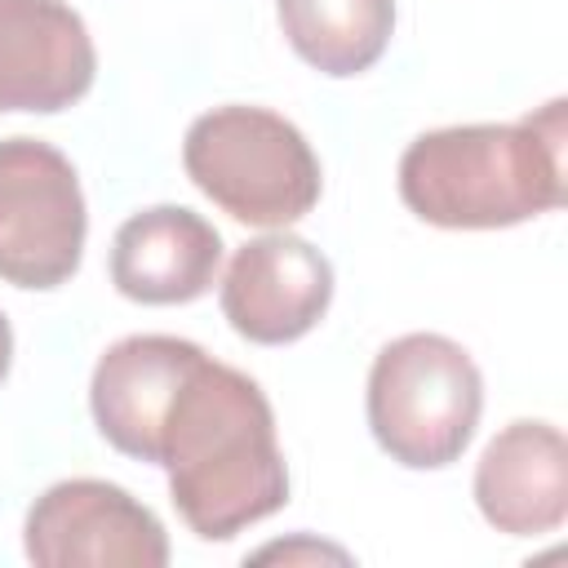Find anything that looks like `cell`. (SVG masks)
Masks as SVG:
<instances>
[{
    "label": "cell",
    "instance_id": "3",
    "mask_svg": "<svg viewBox=\"0 0 568 568\" xmlns=\"http://www.w3.org/2000/svg\"><path fill=\"white\" fill-rule=\"evenodd\" d=\"M186 178L235 222L284 231L320 200V160L302 129L266 106H213L182 142Z\"/></svg>",
    "mask_w": 568,
    "mask_h": 568
},
{
    "label": "cell",
    "instance_id": "6",
    "mask_svg": "<svg viewBox=\"0 0 568 568\" xmlns=\"http://www.w3.org/2000/svg\"><path fill=\"white\" fill-rule=\"evenodd\" d=\"M27 559L40 568H164L169 532L106 479H62L27 510Z\"/></svg>",
    "mask_w": 568,
    "mask_h": 568
},
{
    "label": "cell",
    "instance_id": "7",
    "mask_svg": "<svg viewBox=\"0 0 568 568\" xmlns=\"http://www.w3.org/2000/svg\"><path fill=\"white\" fill-rule=\"evenodd\" d=\"M333 302V266L328 257L288 231H271L235 248L222 275V315L226 324L257 342L284 346L306 337Z\"/></svg>",
    "mask_w": 568,
    "mask_h": 568
},
{
    "label": "cell",
    "instance_id": "4",
    "mask_svg": "<svg viewBox=\"0 0 568 568\" xmlns=\"http://www.w3.org/2000/svg\"><path fill=\"white\" fill-rule=\"evenodd\" d=\"M484 408V377L444 333H404L368 368V426L408 470H439L466 453Z\"/></svg>",
    "mask_w": 568,
    "mask_h": 568
},
{
    "label": "cell",
    "instance_id": "12",
    "mask_svg": "<svg viewBox=\"0 0 568 568\" xmlns=\"http://www.w3.org/2000/svg\"><path fill=\"white\" fill-rule=\"evenodd\" d=\"M275 9L293 53L337 80L368 71L395 31V0H275Z\"/></svg>",
    "mask_w": 568,
    "mask_h": 568
},
{
    "label": "cell",
    "instance_id": "14",
    "mask_svg": "<svg viewBox=\"0 0 568 568\" xmlns=\"http://www.w3.org/2000/svg\"><path fill=\"white\" fill-rule=\"evenodd\" d=\"M9 364H13V328H9V320L0 311V382L9 377Z\"/></svg>",
    "mask_w": 568,
    "mask_h": 568
},
{
    "label": "cell",
    "instance_id": "1",
    "mask_svg": "<svg viewBox=\"0 0 568 568\" xmlns=\"http://www.w3.org/2000/svg\"><path fill=\"white\" fill-rule=\"evenodd\" d=\"M155 466L169 470V497L204 541H226L288 501V466L262 386L209 355L182 377L160 422Z\"/></svg>",
    "mask_w": 568,
    "mask_h": 568
},
{
    "label": "cell",
    "instance_id": "9",
    "mask_svg": "<svg viewBox=\"0 0 568 568\" xmlns=\"http://www.w3.org/2000/svg\"><path fill=\"white\" fill-rule=\"evenodd\" d=\"M204 351L169 333H133L106 346L89 382V408L111 448L138 462H155L160 422Z\"/></svg>",
    "mask_w": 568,
    "mask_h": 568
},
{
    "label": "cell",
    "instance_id": "2",
    "mask_svg": "<svg viewBox=\"0 0 568 568\" xmlns=\"http://www.w3.org/2000/svg\"><path fill=\"white\" fill-rule=\"evenodd\" d=\"M564 98L510 124L430 129L399 155V195L430 226H515L564 204Z\"/></svg>",
    "mask_w": 568,
    "mask_h": 568
},
{
    "label": "cell",
    "instance_id": "11",
    "mask_svg": "<svg viewBox=\"0 0 568 568\" xmlns=\"http://www.w3.org/2000/svg\"><path fill=\"white\" fill-rule=\"evenodd\" d=\"M475 506L506 537L555 532L568 515V444L550 422H510L475 466Z\"/></svg>",
    "mask_w": 568,
    "mask_h": 568
},
{
    "label": "cell",
    "instance_id": "10",
    "mask_svg": "<svg viewBox=\"0 0 568 568\" xmlns=\"http://www.w3.org/2000/svg\"><path fill=\"white\" fill-rule=\"evenodd\" d=\"M222 235L195 209L155 204L133 213L111 240V284L142 306L195 302L213 288Z\"/></svg>",
    "mask_w": 568,
    "mask_h": 568
},
{
    "label": "cell",
    "instance_id": "13",
    "mask_svg": "<svg viewBox=\"0 0 568 568\" xmlns=\"http://www.w3.org/2000/svg\"><path fill=\"white\" fill-rule=\"evenodd\" d=\"M293 555H311V559H346L342 550H333V546H266V550H257V559H293Z\"/></svg>",
    "mask_w": 568,
    "mask_h": 568
},
{
    "label": "cell",
    "instance_id": "8",
    "mask_svg": "<svg viewBox=\"0 0 568 568\" xmlns=\"http://www.w3.org/2000/svg\"><path fill=\"white\" fill-rule=\"evenodd\" d=\"M98 53L62 0H0V111H67L93 84Z\"/></svg>",
    "mask_w": 568,
    "mask_h": 568
},
{
    "label": "cell",
    "instance_id": "5",
    "mask_svg": "<svg viewBox=\"0 0 568 568\" xmlns=\"http://www.w3.org/2000/svg\"><path fill=\"white\" fill-rule=\"evenodd\" d=\"M84 195L71 160L40 138L0 142V280L58 288L80 271Z\"/></svg>",
    "mask_w": 568,
    "mask_h": 568
}]
</instances>
